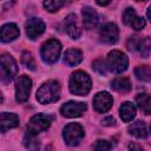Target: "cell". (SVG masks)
Segmentation results:
<instances>
[{
    "label": "cell",
    "instance_id": "obj_17",
    "mask_svg": "<svg viewBox=\"0 0 151 151\" xmlns=\"http://www.w3.org/2000/svg\"><path fill=\"white\" fill-rule=\"evenodd\" d=\"M83 60V53L77 48H68L64 54V61L68 66H76Z\"/></svg>",
    "mask_w": 151,
    "mask_h": 151
},
{
    "label": "cell",
    "instance_id": "obj_2",
    "mask_svg": "<svg viewBox=\"0 0 151 151\" xmlns=\"http://www.w3.org/2000/svg\"><path fill=\"white\" fill-rule=\"evenodd\" d=\"M60 96V86L57 81L50 80L40 86L37 91V100L40 104H50L57 101Z\"/></svg>",
    "mask_w": 151,
    "mask_h": 151
},
{
    "label": "cell",
    "instance_id": "obj_32",
    "mask_svg": "<svg viewBox=\"0 0 151 151\" xmlns=\"http://www.w3.org/2000/svg\"><path fill=\"white\" fill-rule=\"evenodd\" d=\"M96 1H97L98 5H100V6H105V5H107L111 0H96Z\"/></svg>",
    "mask_w": 151,
    "mask_h": 151
},
{
    "label": "cell",
    "instance_id": "obj_18",
    "mask_svg": "<svg viewBox=\"0 0 151 151\" xmlns=\"http://www.w3.org/2000/svg\"><path fill=\"white\" fill-rule=\"evenodd\" d=\"M119 114H120V118L124 120V122H130L136 116V106L131 103V101H125L120 109H119Z\"/></svg>",
    "mask_w": 151,
    "mask_h": 151
},
{
    "label": "cell",
    "instance_id": "obj_4",
    "mask_svg": "<svg viewBox=\"0 0 151 151\" xmlns=\"http://www.w3.org/2000/svg\"><path fill=\"white\" fill-rule=\"evenodd\" d=\"M84 130L80 124L78 123H70L64 127L63 137L67 145L74 146L80 143V140L84 138Z\"/></svg>",
    "mask_w": 151,
    "mask_h": 151
},
{
    "label": "cell",
    "instance_id": "obj_23",
    "mask_svg": "<svg viewBox=\"0 0 151 151\" xmlns=\"http://www.w3.org/2000/svg\"><path fill=\"white\" fill-rule=\"evenodd\" d=\"M134 74L139 80L143 81H151V68L146 65L138 66L134 70Z\"/></svg>",
    "mask_w": 151,
    "mask_h": 151
},
{
    "label": "cell",
    "instance_id": "obj_19",
    "mask_svg": "<svg viewBox=\"0 0 151 151\" xmlns=\"http://www.w3.org/2000/svg\"><path fill=\"white\" fill-rule=\"evenodd\" d=\"M129 132H130V134H132L137 138H145L147 136V130H146L145 123L142 120H137V122L132 123L129 126Z\"/></svg>",
    "mask_w": 151,
    "mask_h": 151
},
{
    "label": "cell",
    "instance_id": "obj_7",
    "mask_svg": "<svg viewBox=\"0 0 151 151\" xmlns=\"http://www.w3.org/2000/svg\"><path fill=\"white\" fill-rule=\"evenodd\" d=\"M51 117L47 114H42V113H38L35 116H33L27 125V132L32 133V134H38L45 130H47L51 125Z\"/></svg>",
    "mask_w": 151,
    "mask_h": 151
},
{
    "label": "cell",
    "instance_id": "obj_30",
    "mask_svg": "<svg viewBox=\"0 0 151 151\" xmlns=\"http://www.w3.org/2000/svg\"><path fill=\"white\" fill-rule=\"evenodd\" d=\"M94 149L96 150H100V151H106V150L111 149V144L107 140H98L96 146H94Z\"/></svg>",
    "mask_w": 151,
    "mask_h": 151
},
{
    "label": "cell",
    "instance_id": "obj_35",
    "mask_svg": "<svg viewBox=\"0 0 151 151\" xmlns=\"http://www.w3.org/2000/svg\"><path fill=\"white\" fill-rule=\"evenodd\" d=\"M136 1H146V0H136Z\"/></svg>",
    "mask_w": 151,
    "mask_h": 151
},
{
    "label": "cell",
    "instance_id": "obj_34",
    "mask_svg": "<svg viewBox=\"0 0 151 151\" xmlns=\"http://www.w3.org/2000/svg\"><path fill=\"white\" fill-rule=\"evenodd\" d=\"M129 147H130V149H138V150H140V147H139V146H137V145H130Z\"/></svg>",
    "mask_w": 151,
    "mask_h": 151
},
{
    "label": "cell",
    "instance_id": "obj_31",
    "mask_svg": "<svg viewBox=\"0 0 151 151\" xmlns=\"http://www.w3.org/2000/svg\"><path fill=\"white\" fill-rule=\"evenodd\" d=\"M114 123H116V120H114V118L111 117V116L105 117L104 119H101V124L105 125V126H112V125H114Z\"/></svg>",
    "mask_w": 151,
    "mask_h": 151
},
{
    "label": "cell",
    "instance_id": "obj_3",
    "mask_svg": "<svg viewBox=\"0 0 151 151\" xmlns=\"http://www.w3.org/2000/svg\"><path fill=\"white\" fill-rule=\"evenodd\" d=\"M61 45L55 39L47 40L41 47V58L47 64H54L60 55Z\"/></svg>",
    "mask_w": 151,
    "mask_h": 151
},
{
    "label": "cell",
    "instance_id": "obj_27",
    "mask_svg": "<svg viewBox=\"0 0 151 151\" xmlns=\"http://www.w3.org/2000/svg\"><path fill=\"white\" fill-rule=\"evenodd\" d=\"M92 65H93V66H92L93 70H94L97 73H99V74H101V76H106L109 65L105 63V60H103V59H97V60L93 61Z\"/></svg>",
    "mask_w": 151,
    "mask_h": 151
},
{
    "label": "cell",
    "instance_id": "obj_11",
    "mask_svg": "<svg viewBox=\"0 0 151 151\" xmlns=\"http://www.w3.org/2000/svg\"><path fill=\"white\" fill-rule=\"evenodd\" d=\"M45 31V24L39 18H31L26 22V34L29 39H37Z\"/></svg>",
    "mask_w": 151,
    "mask_h": 151
},
{
    "label": "cell",
    "instance_id": "obj_5",
    "mask_svg": "<svg viewBox=\"0 0 151 151\" xmlns=\"http://www.w3.org/2000/svg\"><path fill=\"white\" fill-rule=\"evenodd\" d=\"M1 80L4 83H9L18 73V66L15 60L9 55L4 53L1 55Z\"/></svg>",
    "mask_w": 151,
    "mask_h": 151
},
{
    "label": "cell",
    "instance_id": "obj_16",
    "mask_svg": "<svg viewBox=\"0 0 151 151\" xmlns=\"http://www.w3.org/2000/svg\"><path fill=\"white\" fill-rule=\"evenodd\" d=\"M19 34H20V31H19L18 26L15 24H12V22L4 25L1 28V40L4 42L14 40L15 38L19 37Z\"/></svg>",
    "mask_w": 151,
    "mask_h": 151
},
{
    "label": "cell",
    "instance_id": "obj_26",
    "mask_svg": "<svg viewBox=\"0 0 151 151\" xmlns=\"http://www.w3.org/2000/svg\"><path fill=\"white\" fill-rule=\"evenodd\" d=\"M21 64L26 68H28L31 71H35V61H34L32 54L29 52H27V51L21 54Z\"/></svg>",
    "mask_w": 151,
    "mask_h": 151
},
{
    "label": "cell",
    "instance_id": "obj_29",
    "mask_svg": "<svg viewBox=\"0 0 151 151\" xmlns=\"http://www.w3.org/2000/svg\"><path fill=\"white\" fill-rule=\"evenodd\" d=\"M130 26H132V28H133V29L139 31V29H142V28L145 26V19H144V18H142V17L136 15V17H134V19L132 20V22H131V25H130Z\"/></svg>",
    "mask_w": 151,
    "mask_h": 151
},
{
    "label": "cell",
    "instance_id": "obj_13",
    "mask_svg": "<svg viewBox=\"0 0 151 151\" xmlns=\"http://www.w3.org/2000/svg\"><path fill=\"white\" fill-rule=\"evenodd\" d=\"M83 22H84V26L87 28V29H91V28H94L99 21V17H98V13L92 8V7H84L83 8Z\"/></svg>",
    "mask_w": 151,
    "mask_h": 151
},
{
    "label": "cell",
    "instance_id": "obj_10",
    "mask_svg": "<svg viewBox=\"0 0 151 151\" xmlns=\"http://www.w3.org/2000/svg\"><path fill=\"white\" fill-rule=\"evenodd\" d=\"M113 104V98L107 92H99L93 98V109L99 112L104 113L107 112Z\"/></svg>",
    "mask_w": 151,
    "mask_h": 151
},
{
    "label": "cell",
    "instance_id": "obj_15",
    "mask_svg": "<svg viewBox=\"0 0 151 151\" xmlns=\"http://www.w3.org/2000/svg\"><path fill=\"white\" fill-rule=\"evenodd\" d=\"M65 25H66V31L68 33V35L72 38V39H78L80 37V33H81V29L78 25V20H77V17L74 14H70L66 17V20H65Z\"/></svg>",
    "mask_w": 151,
    "mask_h": 151
},
{
    "label": "cell",
    "instance_id": "obj_6",
    "mask_svg": "<svg viewBox=\"0 0 151 151\" xmlns=\"http://www.w3.org/2000/svg\"><path fill=\"white\" fill-rule=\"evenodd\" d=\"M107 65H109V67L113 72L122 73V72H124L127 68V66H129V59L120 51H117V50L116 51H111L109 53Z\"/></svg>",
    "mask_w": 151,
    "mask_h": 151
},
{
    "label": "cell",
    "instance_id": "obj_33",
    "mask_svg": "<svg viewBox=\"0 0 151 151\" xmlns=\"http://www.w3.org/2000/svg\"><path fill=\"white\" fill-rule=\"evenodd\" d=\"M147 18L150 19V21H151V6L149 7V9H147Z\"/></svg>",
    "mask_w": 151,
    "mask_h": 151
},
{
    "label": "cell",
    "instance_id": "obj_22",
    "mask_svg": "<svg viewBox=\"0 0 151 151\" xmlns=\"http://www.w3.org/2000/svg\"><path fill=\"white\" fill-rule=\"evenodd\" d=\"M137 50L139 51V53L143 58H147L150 52H151V39L147 37L144 39H139Z\"/></svg>",
    "mask_w": 151,
    "mask_h": 151
},
{
    "label": "cell",
    "instance_id": "obj_20",
    "mask_svg": "<svg viewBox=\"0 0 151 151\" xmlns=\"http://www.w3.org/2000/svg\"><path fill=\"white\" fill-rule=\"evenodd\" d=\"M111 87L120 93H126L131 90V83L130 79L126 77H118L112 81Z\"/></svg>",
    "mask_w": 151,
    "mask_h": 151
},
{
    "label": "cell",
    "instance_id": "obj_21",
    "mask_svg": "<svg viewBox=\"0 0 151 151\" xmlns=\"http://www.w3.org/2000/svg\"><path fill=\"white\" fill-rule=\"evenodd\" d=\"M137 104L140 109V111L144 114H151V96L146 93H140L136 98Z\"/></svg>",
    "mask_w": 151,
    "mask_h": 151
},
{
    "label": "cell",
    "instance_id": "obj_9",
    "mask_svg": "<svg viewBox=\"0 0 151 151\" xmlns=\"http://www.w3.org/2000/svg\"><path fill=\"white\" fill-rule=\"evenodd\" d=\"M86 104L85 103H79V101H68L64 104L60 109V112L64 117L68 118H76L80 117L85 111H86Z\"/></svg>",
    "mask_w": 151,
    "mask_h": 151
},
{
    "label": "cell",
    "instance_id": "obj_24",
    "mask_svg": "<svg viewBox=\"0 0 151 151\" xmlns=\"http://www.w3.org/2000/svg\"><path fill=\"white\" fill-rule=\"evenodd\" d=\"M66 4V0H44V7L48 12H55Z\"/></svg>",
    "mask_w": 151,
    "mask_h": 151
},
{
    "label": "cell",
    "instance_id": "obj_14",
    "mask_svg": "<svg viewBox=\"0 0 151 151\" xmlns=\"http://www.w3.org/2000/svg\"><path fill=\"white\" fill-rule=\"evenodd\" d=\"M19 125V118L14 113L1 112L0 114V130L1 132H6L9 129H13Z\"/></svg>",
    "mask_w": 151,
    "mask_h": 151
},
{
    "label": "cell",
    "instance_id": "obj_12",
    "mask_svg": "<svg viewBox=\"0 0 151 151\" xmlns=\"http://www.w3.org/2000/svg\"><path fill=\"white\" fill-rule=\"evenodd\" d=\"M118 37H119V31H118L117 25L113 22H109V24L104 25L103 28L100 29V38L106 44L117 42Z\"/></svg>",
    "mask_w": 151,
    "mask_h": 151
},
{
    "label": "cell",
    "instance_id": "obj_28",
    "mask_svg": "<svg viewBox=\"0 0 151 151\" xmlns=\"http://www.w3.org/2000/svg\"><path fill=\"white\" fill-rule=\"evenodd\" d=\"M136 15L137 14H136V11L133 8H126L125 12H124V14H123V21H124V24L125 25H131V22L134 19Z\"/></svg>",
    "mask_w": 151,
    "mask_h": 151
},
{
    "label": "cell",
    "instance_id": "obj_25",
    "mask_svg": "<svg viewBox=\"0 0 151 151\" xmlns=\"http://www.w3.org/2000/svg\"><path fill=\"white\" fill-rule=\"evenodd\" d=\"M37 134H32L29 132H27V134L24 138V145L26 149H31V150H35L39 147V142L35 137Z\"/></svg>",
    "mask_w": 151,
    "mask_h": 151
},
{
    "label": "cell",
    "instance_id": "obj_1",
    "mask_svg": "<svg viewBox=\"0 0 151 151\" xmlns=\"http://www.w3.org/2000/svg\"><path fill=\"white\" fill-rule=\"evenodd\" d=\"M91 78L83 71H76L70 77V91L76 96H86L91 90Z\"/></svg>",
    "mask_w": 151,
    "mask_h": 151
},
{
    "label": "cell",
    "instance_id": "obj_8",
    "mask_svg": "<svg viewBox=\"0 0 151 151\" xmlns=\"http://www.w3.org/2000/svg\"><path fill=\"white\" fill-rule=\"evenodd\" d=\"M32 88V81L27 76H20L15 83V99L18 103H25Z\"/></svg>",
    "mask_w": 151,
    "mask_h": 151
}]
</instances>
